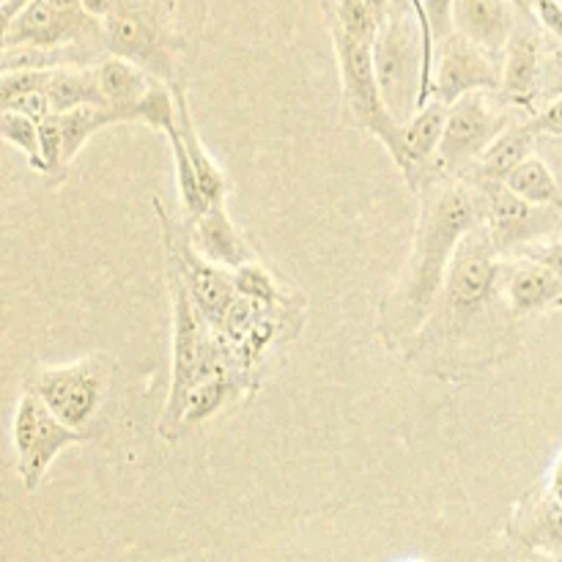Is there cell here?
<instances>
[{
  "instance_id": "obj_10",
  "label": "cell",
  "mask_w": 562,
  "mask_h": 562,
  "mask_svg": "<svg viewBox=\"0 0 562 562\" xmlns=\"http://www.w3.org/2000/svg\"><path fill=\"white\" fill-rule=\"evenodd\" d=\"M33 395L47 404V409L75 431L88 434L104 395V366L97 357L58 368H42L27 379Z\"/></svg>"
},
{
  "instance_id": "obj_23",
  "label": "cell",
  "mask_w": 562,
  "mask_h": 562,
  "mask_svg": "<svg viewBox=\"0 0 562 562\" xmlns=\"http://www.w3.org/2000/svg\"><path fill=\"white\" fill-rule=\"evenodd\" d=\"M239 379L236 376H212L198 382L195 387L190 390L187 395V406H184V420H181V431L184 428L198 426V423L209 420L214 412H220L225 406V401L239 390Z\"/></svg>"
},
{
  "instance_id": "obj_33",
  "label": "cell",
  "mask_w": 562,
  "mask_h": 562,
  "mask_svg": "<svg viewBox=\"0 0 562 562\" xmlns=\"http://www.w3.org/2000/svg\"><path fill=\"white\" fill-rule=\"evenodd\" d=\"M510 3L516 5V11H519V16H536V11H532V5H536V0H510Z\"/></svg>"
},
{
  "instance_id": "obj_24",
  "label": "cell",
  "mask_w": 562,
  "mask_h": 562,
  "mask_svg": "<svg viewBox=\"0 0 562 562\" xmlns=\"http://www.w3.org/2000/svg\"><path fill=\"white\" fill-rule=\"evenodd\" d=\"M324 14H327V25L340 27L366 42H376L379 20L368 9L366 0H324Z\"/></svg>"
},
{
  "instance_id": "obj_31",
  "label": "cell",
  "mask_w": 562,
  "mask_h": 562,
  "mask_svg": "<svg viewBox=\"0 0 562 562\" xmlns=\"http://www.w3.org/2000/svg\"><path fill=\"white\" fill-rule=\"evenodd\" d=\"M532 11H536V20L541 22V25L547 27V31L562 44V3L560 0H536Z\"/></svg>"
},
{
  "instance_id": "obj_21",
  "label": "cell",
  "mask_w": 562,
  "mask_h": 562,
  "mask_svg": "<svg viewBox=\"0 0 562 562\" xmlns=\"http://www.w3.org/2000/svg\"><path fill=\"white\" fill-rule=\"evenodd\" d=\"M58 115L60 130H64V168H69L75 162L77 154L86 148V143L97 132H102L104 126L124 124L119 110L108 108V104H80V108H71Z\"/></svg>"
},
{
  "instance_id": "obj_12",
  "label": "cell",
  "mask_w": 562,
  "mask_h": 562,
  "mask_svg": "<svg viewBox=\"0 0 562 562\" xmlns=\"http://www.w3.org/2000/svg\"><path fill=\"white\" fill-rule=\"evenodd\" d=\"M486 201V225L499 256H514L530 241H541L560 225V209L536 206L516 195L505 181H475Z\"/></svg>"
},
{
  "instance_id": "obj_32",
  "label": "cell",
  "mask_w": 562,
  "mask_h": 562,
  "mask_svg": "<svg viewBox=\"0 0 562 562\" xmlns=\"http://www.w3.org/2000/svg\"><path fill=\"white\" fill-rule=\"evenodd\" d=\"M368 9L373 11V16L379 20V27H382V22L390 16V0H366Z\"/></svg>"
},
{
  "instance_id": "obj_2",
  "label": "cell",
  "mask_w": 562,
  "mask_h": 562,
  "mask_svg": "<svg viewBox=\"0 0 562 562\" xmlns=\"http://www.w3.org/2000/svg\"><path fill=\"white\" fill-rule=\"evenodd\" d=\"M108 55L132 60L148 75L176 82L173 0H115L110 16L102 20Z\"/></svg>"
},
{
  "instance_id": "obj_18",
  "label": "cell",
  "mask_w": 562,
  "mask_h": 562,
  "mask_svg": "<svg viewBox=\"0 0 562 562\" xmlns=\"http://www.w3.org/2000/svg\"><path fill=\"white\" fill-rule=\"evenodd\" d=\"M93 77H97L102 102L108 108L119 110L124 124L126 121H135V104L146 97L154 80H159V77L148 75L146 69H140L132 60L119 58V55H108L99 64H93Z\"/></svg>"
},
{
  "instance_id": "obj_22",
  "label": "cell",
  "mask_w": 562,
  "mask_h": 562,
  "mask_svg": "<svg viewBox=\"0 0 562 562\" xmlns=\"http://www.w3.org/2000/svg\"><path fill=\"white\" fill-rule=\"evenodd\" d=\"M505 184H508L516 195L525 198L527 203H536V206H552L562 212L560 181L541 157H527L525 162H521L519 168L505 179Z\"/></svg>"
},
{
  "instance_id": "obj_19",
  "label": "cell",
  "mask_w": 562,
  "mask_h": 562,
  "mask_svg": "<svg viewBox=\"0 0 562 562\" xmlns=\"http://www.w3.org/2000/svg\"><path fill=\"white\" fill-rule=\"evenodd\" d=\"M536 132L530 119L510 124L492 146L483 151V157L472 165V181H505L527 157H532L536 146Z\"/></svg>"
},
{
  "instance_id": "obj_25",
  "label": "cell",
  "mask_w": 562,
  "mask_h": 562,
  "mask_svg": "<svg viewBox=\"0 0 562 562\" xmlns=\"http://www.w3.org/2000/svg\"><path fill=\"white\" fill-rule=\"evenodd\" d=\"M234 272V285H236V294L245 296V300L258 302V305H267V307H283L285 305V296L280 291V285L274 283L272 274L261 267L258 261L245 263L239 269H231Z\"/></svg>"
},
{
  "instance_id": "obj_26",
  "label": "cell",
  "mask_w": 562,
  "mask_h": 562,
  "mask_svg": "<svg viewBox=\"0 0 562 562\" xmlns=\"http://www.w3.org/2000/svg\"><path fill=\"white\" fill-rule=\"evenodd\" d=\"M0 137L27 157V165L36 170L38 165V121L20 110H3L0 113Z\"/></svg>"
},
{
  "instance_id": "obj_17",
  "label": "cell",
  "mask_w": 562,
  "mask_h": 562,
  "mask_svg": "<svg viewBox=\"0 0 562 562\" xmlns=\"http://www.w3.org/2000/svg\"><path fill=\"white\" fill-rule=\"evenodd\" d=\"M190 241L206 261L220 263L225 269H239L256 261L250 245L225 212V203H212L201 217L192 220Z\"/></svg>"
},
{
  "instance_id": "obj_7",
  "label": "cell",
  "mask_w": 562,
  "mask_h": 562,
  "mask_svg": "<svg viewBox=\"0 0 562 562\" xmlns=\"http://www.w3.org/2000/svg\"><path fill=\"white\" fill-rule=\"evenodd\" d=\"M499 91H472L456 99L448 108L442 146H439L437 165L445 176H459L461 170H472V165L483 157L488 146L508 130L514 121V104Z\"/></svg>"
},
{
  "instance_id": "obj_4",
  "label": "cell",
  "mask_w": 562,
  "mask_h": 562,
  "mask_svg": "<svg viewBox=\"0 0 562 562\" xmlns=\"http://www.w3.org/2000/svg\"><path fill=\"white\" fill-rule=\"evenodd\" d=\"M382 97L398 124L417 113L423 82V33L412 5H390V16L373 42Z\"/></svg>"
},
{
  "instance_id": "obj_3",
  "label": "cell",
  "mask_w": 562,
  "mask_h": 562,
  "mask_svg": "<svg viewBox=\"0 0 562 562\" xmlns=\"http://www.w3.org/2000/svg\"><path fill=\"white\" fill-rule=\"evenodd\" d=\"M329 38H333L335 58H338L340 71V91H344V104L349 110L351 121L357 126L376 137L390 157L398 159L401 154V126L395 115L390 113L387 102L382 97V86L376 77V60H373V42L357 38L340 27L327 25Z\"/></svg>"
},
{
  "instance_id": "obj_8",
  "label": "cell",
  "mask_w": 562,
  "mask_h": 562,
  "mask_svg": "<svg viewBox=\"0 0 562 562\" xmlns=\"http://www.w3.org/2000/svg\"><path fill=\"white\" fill-rule=\"evenodd\" d=\"M86 439L88 434L60 423L38 395L25 390L16 401L14 420H11V442L16 450V472H20L22 486L27 492H36L53 461L66 448L86 442Z\"/></svg>"
},
{
  "instance_id": "obj_1",
  "label": "cell",
  "mask_w": 562,
  "mask_h": 562,
  "mask_svg": "<svg viewBox=\"0 0 562 562\" xmlns=\"http://www.w3.org/2000/svg\"><path fill=\"white\" fill-rule=\"evenodd\" d=\"M415 241L382 305V335L390 346L415 338L437 311L450 261L464 236L486 223V201L475 181L437 176L420 192Z\"/></svg>"
},
{
  "instance_id": "obj_28",
  "label": "cell",
  "mask_w": 562,
  "mask_h": 562,
  "mask_svg": "<svg viewBox=\"0 0 562 562\" xmlns=\"http://www.w3.org/2000/svg\"><path fill=\"white\" fill-rule=\"evenodd\" d=\"M3 110H20V113L31 115V119L36 121L53 115V104H49V97L42 88H31V91L20 93V97H14L11 102H3Z\"/></svg>"
},
{
  "instance_id": "obj_6",
  "label": "cell",
  "mask_w": 562,
  "mask_h": 562,
  "mask_svg": "<svg viewBox=\"0 0 562 562\" xmlns=\"http://www.w3.org/2000/svg\"><path fill=\"white\" fill-rule=\"evenodd\" d=\"M499 274H503L499 250L494 245L488 225L481 223L464 236V241L456 250L442 296L437 302L439 316L448 318L445 322L448 333H459L470 318H477L486 311L499 285Z\"/></svg>"
},
{
  "instance_id": "obj_34",
  "label": "cell",
  "mask_w": 562,
  "mask_h": 562,
  "mask_svg": "<svg viewBox=\"0 0 562 562\" xmlns=\"http://www.w3.org/2000/svg\"><path fill=\"white\" fill-rule=\"evenodd\" d=\"M554 488H558V494L562 497V459L558 464V472H554Z\"/></svg>"
},
{
  "instance_id": "obj_20",
  "label": "cell",
  "mask_w": 562,
  "mask_h": 562,
  "mask_svg": "<svg viewBox=\"0 0 562 562\" xmlns=\"http://www.w3.org/2000/svg\"><path fill=\"white\" fill-rule=\"evenodd\" d=\"M176 93V124H179L181 140H184L187 151H190L192 165L198 170V179H201L203 192H206L209 203H225V192H228V181H225L223 168L212 159V154L203 148L201 135H198L195 124H192L190 115V102H187V93L179 82H173Z\"/></svg>"
},
{
  "instance_id": "obj_27",
  "label": "cell",
  "mask_w": 562,
  "mask_h": 562,
  "mask_svg": "<svg viewBox=\"0 0 562 562\" xmlns=\"http://www.w3.org/2000/svg\"><path fill=\"white\" fill-rule=\"evenodd\" d=\"M38 165L36 173H60L64 168V130L60 115L53 113L38 121Z\"/></svg>"
},
{
  "instance_id": "obj_15",
  "label": "cell",
  "mask_w": 562,
  "mask_h": 562,
  "mask_svg": "<svg viewBox=\"0 0 562 562\" xmlns=\"http://www.w3.org/2000/svg\"><path fill=\"white\" fill-rule=\"evenodd\" d=\"M514 261L503 267V300L514 316L562 307V278L543 263L525 256H510Z\"/></svg>"
},
{
  "instance_id": "obj_11",
  "label": "cell",
  "mask_w": 562,
  "mask_h": 562,
  "mask_svg": "<svg viewBox=\"0 0 562 562\" xmlns=\"http://www.w3.org/2000/svg\"><path fill=\"white\" fill-rule=\"evenodd\" d=\"M69 44H86V47L104 49L102 22L93 20L88 11H64L49 0H31V5L20 11L9 25H3V47H69Z\"/></svg>"
},
{
  "instance_id": "obj_9",
  "label": "cell",
  "mask_w": 562,
  "mask_h": 562,
  "mask_svg": "<svg viewBox=\"0 0 562 562\" xmlns=\"http://www.w3.org/2000/svg\"><path fill=\"white\" fill-rule=\"evenodd\" d=\"M154 212H157L159 223H162L168 267H173L176 272H179L181 283L187 285L192 302L201 307L206 322L212 324L214 329H220L231 302L236 300L234 272L220 267V263L206 261V258L192 247L190 228H184L179 220L170 217V214L165 212L162 201H154Z\"/></svg>"
},
{
  "instance_id": "obj_14",
  "label": "cell",
  "mask_w": 562,
  "mask_h": 562,
  "mask_svg": "<svg viewBox=\"0 0 562 562\" xmlns=\"http://www.w3.org/2000/svg\"><path fill=\"white\" fill-rule=\"evenodd\" d=\"M536 16L516 20L510 42L503 53V86L499 97L514 108L532 110L538 91H541V38L532 27Z\"/></svg>"
},
{
  "instance_id": "obj_13",
  "label": "cell",
  "mask_w": 562,
  "mask_h": 562,
  "mask_svg": "<svg viewBox=\"0 0 562 562\" xmlns=\"http://www.w3.org/2000/svg\"><path fill=\"white\" fill-rule=\"evenodd\" d=\"M437 75H434V97L453 104L472 91H499L503 86V64L477 47L464 33H450L437 49Z\"/></svg>"
},
{
  "instance_id": "obj_35",
  "label": "cell",
  "mask_w": 562,
  "mask_h": 562,
  "mask_svg": "<svg viewBox=\"0 0 562 562\" xmlns=\"http://www.w3.org/2000/svg\"><path fill=\"white\" fill-rule=\"evenodd\" d=\"M530 562H552V560H547V558H532Z\"/></svg>"
},
{
  "instance_id": "obj_16",
  "label": "cell",
  "mask_w": 562,
  "mask_h": 562,
  "mask_svg": "<svg viewBox=\"0 0 562 562\" xmlns=\"http://www.w3.org/2000/svg\"><path fill=\"white\" fill-rule=\"evenodd\" d=\"M516 20L519 11L510 0H456L453 3L456 31L464 33L494 58H503Z\"/></svg>"
},
{
  "instance_id": "obj_29",
  "label": "cell",
  "mask_w": 562,
  "mask_h": 562,
  "mask_svg": "<svg viewBox=\"0 0 562 562\" xmlns=\"http://www.w3.org/2000/svg\"><path fill=\"white\" fill-rule=\"evenodd\" d=\"M514 256L532 258V261L543 263V267H549L562 278V239L530 241V245H525L519 252H514Z\"/></svg>"
},
{
  "instance_id": "obj_30",
  "label": "cell",
  "mask_w": 562,
  "mask_h": 562,
  "mask_svg": "<svg viewBox=\"0 0 562 562\" xmlns=\"http://www.w3.org/2000/svg\"><path fill=\"white\" fill-rule=\"evenodd\" d=\"M530 126L538 137H562V97L530 115Z\"/></svg>"
},
{
  "instance_id": "obj_5",
  "label": "cell",
  "mask_w": 562,
  "mask_h": 562,
  "mask_svg": "<svg viewBox=\"0 0 562 562\" xmlns=\"http://www.w3.org/2000/svg\"><path fill=\"white\" fill-rule=\"evenodd\" d=\"M168 289L170 305H173V360H170V390L162 420H159V434L165 439H176L181 434L187 395L198 384L203 357H206V349L212 346L217 329L206 322L201 307L192 302L190 291L181 283L173 267H168Z\"/></svg>"
}]
</instances>
